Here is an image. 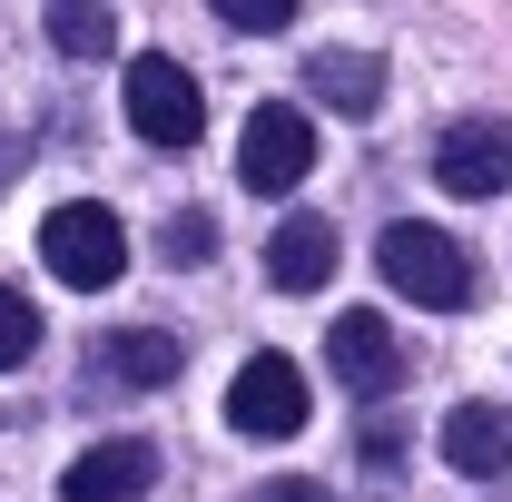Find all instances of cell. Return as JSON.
Segmentation results:
<instances>
[{"label":"cell","mask_w":512,"mask_h":502,"mask_svg":"<svg viewBox=\"0 0 512 502\" xmlns=\"http://www.w3.org/2000/svg\"><path fill=\"white\" fill-rule=\"evenodd\" d=\"M375 266H384V286H394V296H414V306H434V315L473 306V256L453 247L444 227H414V217H394V227L375 237Z\"/></svg>","instance_id":"6da1fadb"},{"label":"cell","mask_w":512,"mask_h":502,"mask_svg":"<svg viewBox=\"0 0 512 502\" xmlns=\"http://www.w3.org/2000/svg\"><path fill=\"white\" fill-rule=\"evenodd\" d=\"M40 256H50V276L79 286V296H99V286H119L128 276V227L99 207V197H69L40 217Z\"/></svg>","instance_id":"7a4b0ae2"},{"label":"cell","mask_w":512,"mask_h":502,"mask_svg":"<svg viewBox=\"0 0 512 502\" xmlns=\"http://www.w3.org/2000/svg\"><path fill=\"white\" fill-rule=\"evenodd\" d=\"M128 128H138L148 148H197L207 99H197V79L168 60V50H138V60H128Z\"/></svg>","instance_id":"3957f363"},{"label":"cell","mask_w":512,"mask_h":502,"mask_svg":"<svg viewBox=\"0 0 512 502\" xmlns=\"http://www.w3.org/2000/svg\"><path fill=\"white\" fill-rule=\"evenodd\" d=\"M306 168H316V119L286 109V99H266L247 119V138H237V178H247L256 197H286Z\"/></svg>","instance_id":"277c9868"},{"label":"cell","mask_w":512,"mask_h":502,"mask_svg":"<svg viewBox=\"0 0 512 502\" xmlns=\"http://www.w3.org/2000/svg\"><path fill=\"white\" fill-rule=\"evenodd\" d=\"M227 424H237L247 443H286L296 424H306V375H296L286 355H247L237 384H227Z\"/></svg>","instance_id":"5b68a950"},{"label":"cell","mask_w":512,"mask_h":502,"mask_svg":"<svg viewBox=\"0 0 512 502\" xmlns=\"http://www.w3.org/2000/svg\"><path fill=\"white\" fill-rule=\"evenodd\" d=\"M325 365H335V384H345V394L384 404V394L404 384V335H394L375 306H355V315H335V335H325Z\"/></svg>","instance_id":"8992f818"},{"label":"cell","mask_w":512,"mask_h":502,"mask_svg":"<svg viewBox=\"0 0 512 502\" xmlns=\"http://www.w3.org/2000/svg\"><path fill=\"white\" fill-rule=\"evenodd\" d=\"M434 178L453 197H503L512 188V119H453L434 138Z\"/></svg>","instance_id":"52a82bcc"},{"label":"cell","mask_w":512,"mask_h":502,"mask_svg":"<svg viewBox=\"0 0 512 502\" xmlns=\"http://www.w3.org/2000/svg\"><path fill=\"white\" fill-rule=\"evenodd\" d=\"M148 483H158V443L119 434V443H89V453L60 473V502H138Z\"/></svg>","instance_id":"ba28073f"},{"label":"cell","mask_w":512,"mask_h":502,"mask_svg":"<svg viewBox=\"0 0 512 502\" xmlns=\"http://www.w3.org/2000/svg\"><path fill=\"white\" fill-rule=\"evenodd\" d=\"M89 375H109V384H178L188 375V335H168V325H119V335H99Z\"/></svg>","instance_id":"9c48e42d"},{"label":"cell","mask_w":512,"mask_h":502,"mask_svg":"<svg viewBox=\"0 0 512 502\" xmlns=\"http://www.w3.org/2000/svg\"><path fill=\"white\" fill-rule=\"evenodd\" d=\"M444 463L463 483H503L512 473V414L503 404H453L444 414Z\"/></svg>","instance_id":"30bf717a"},{"label":"cell","mask_w":512,"mask_h":502,"mask_svg":"<svg viewBox=\"0 0 512 502\" xmlns=\"http://www.w3.org/2000/svg\"><path fill=\"white\" fill-rule=\"evenodd\" d=\"M266 276H276L286 296H316L325 276H335V217H286V227L266 237Z\"/></svg>","instance_id":"8fae6325"},{"label":"cell","mask_w":512,"mask_h":502,"mask_svg":"<svg viewBox=\"0 0 512 502\" xmlns=\"http://www.w3.org/2000/svg\"><path fill=\"white\" fill-rule=\"evenodd\" d=\"M306 89H316L335 119H375L384 109V60L375 50H316L306 60Z\"/></svg>","instance_id":"7c38bea8"},{"label":"cell","mask_w":512,"mask_h":502,"mask_svg":"<svg viewBox=\"0 0 512 502\" xmlns=\"http://www.w3.org/2000/svg\"><path fill=\"white\" fill-rule=\"evenodd\" d=\"M109 40H119L109 10H89V0H60V10H50V50H60V60H99Z\"/></svg>","instance_id":"4fadbf2b"},{"label":"cell","mask_w":512,"mask_h":502,"mask_svg":"<svg viewBox=\"0 0 512 502\" xmlns=\"http://www.w3.org/2000/svg\"><path fill=\"white\" fill-rule=\"evenodd\" d=\"M30 355H40V306L20 286H0V375H20Z\"/></svg>","instance_id":"5bb4252c"},{"label":"cell","mask_w":512,"mask_h":502,"mask_svg":"<svg viewBox=\"0 0 512 502\" xmlns=\"http://www.w3.org/2000/svg\"><path fill=\"white\" fill-rule=\"evenodd\" d=\"M158 247H168V266H207V256H217V217H207V207H178Z\"/></svg>","instance_id":"9a60e30c"},{"label":"cell","mask_w":512,"mask_h":502,"mask_svg":"<svg viewBox=\"0 0 512 502\" xmlns=\"http://www.w3.org/2000/svg\"><path fill=\"white\" fill-rule=\"evenodd\" d=\"M207 10H217V20H227V30H256V40H266V30H286V20H296V0H207Z\"/></svg>","instance_id":"2e32d148"},{"label":"cell","mask_w":512,"mask_h":502,"mask_svg":"<svg viewBox=\"0 0 512 502\" xmlns=\"http://www.w3.org/2000/svg\"><path fill=\"white\" fill-rule=\"evenodd\" d=\"M247 502H335L325 483H306V473H276V483H256Z\"/></svg>","instance_id":"e0dca14e"},{"label":"cell","mask_w":512,"mask_h":502,"mask_svg":"<svg viewBox=\"0 0 512 502\" xmlns=\"http://www.w3.org/2000/svg\"><path fill=\"white\" fill-rule=\"evenodd\" d=\"M10 168H20V138H0V197H10Z\"/></svg>","instance_id":"ac0fdd59"}]
</instances>
